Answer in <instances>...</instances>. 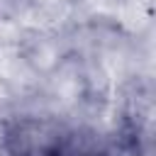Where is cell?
Segmentation results:
<instances>
[{"label": "cell", "instance_id": "obj_1", "mask_svg": "<svg viewBox=\"0 0 156 156\" xmlns=\"http://www.w3.org/2000/svg\"><path fill=\"white\" fill-rule=\"evenodd\" d=\"M10 156H68L61 132L39 119H20L5 134Z\"/></svg>", "mask_w": 156, "mask_h": 156}, {"label": "cell", "instance_id": "obj_2", "mask_svg": "<svg viewBox=\"0 0 156 156\" xmlns=\"http://www.w3.org/2000/svg\"><path fill=\"white\" fill-rule=\"evenodd\" d=\"M68 156H78V154H68ZM80 156H98V154H80Z\"/></svg>", "mask_w": 156, "mask_h": 156}]
</instances>
